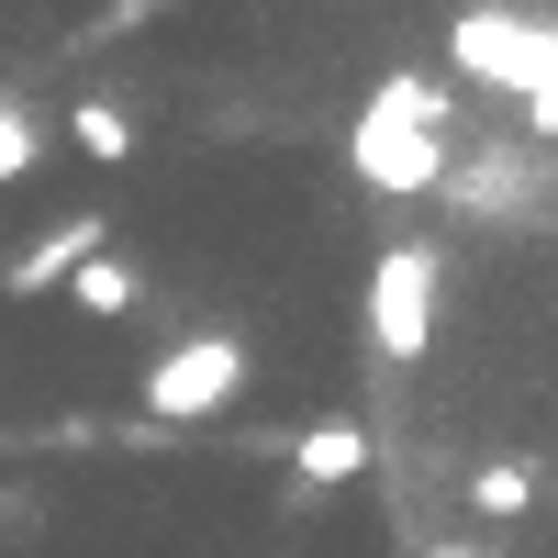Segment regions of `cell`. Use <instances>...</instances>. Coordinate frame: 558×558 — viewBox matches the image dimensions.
<instances>
[{
    "instance_id": "cell-1",
    "label": "cell",
    "mask_w": 558,
    "mask_h": 558,
    "mask_svg": "<svg viewBox=\"0 0 558 558\" xmlns=\"http://www.w3.org/2000/svg\"><path fill=\"white\" fill-rule=\"evenodd\" d=\"M447 123H458V101L436 78H380L368 89V112L347 123V168L368 179L380 202H436V179H447Z\"/></svg>"
},
{
    "instance_id": "cell-2",
    "label": "cell",
    "mask_w": 558,
    "mask_h": 558,
    "mask_svg": "<svg viewBox=\"0 0 558 558\" xmlns=\"http://www.w3.org/2000/svg\"><path fill=\"white\" fill-rule=\"evenodd\" d=\"M447 68L481 78V89H514L525 134L547 146V123H558V34H547V12H458L447 23Z\"/></svg>"
},
{
    "instance_id": "cell-3",
    "label": "cell",
    "mask_w": 558,
    "mask_h": 558,
    "mask_svg": "<svg viewBox=\"0 0 558 558\" xmlns=\"http://www.w3.org/2000/svg\"><path fill=\"white\" fill-rule=\"evenodd\" d=\"M246 380H257L246 336H179L168 357H146V425H213Z\"/></svg>"
},
{
    "instance_id": "cell-4",
    "label": "cell",
    "mask_w": 558,
    "mask_h": 558,
    "mask_svg": "<svg viewBox=\"0 0 558 558\" xmlns=\"http://www.w3.org/2000/svg\"><path fill=\"white\" fill-rule=\"evenodd\" d=\"M436 313H447V257L436 246H380V268H368V347L391 368H413L436 347Z\"/></svg>"
},
{
    "instance_id": "cell-5",
    "label": "cell",
    "mask_w": 558,
    "mask_h": 558,
    "mask_svg": "<svg viewBox=\"0 0 558 558\" xmlns=\"http://www.w3.org/2000/svg\"><path fill=\"white\" fill-rule=\"evenodd\" d=\"M436 202L458 213V223H536L547 213V146H481V157H447V179H436Z\"/></svg>"
},
{
    "instance_id": "cell-6",
    "label": "cell",
    "mask_w": 558,
    "mask_h": 558,
    "mask_svg": "<svg viewBox=\"0 0 558 558\" xmlns=\"http://www.w3.org/2000/svg\"><path fill=\"white\" fill-rule=\"evenodd\" d=\"M368 458H380V436H368L357 413H313V425H291V436H279V470H291V514H313L324 492L368 481Z\"/></svg>"
},
{
    "instance_id": "cell-7",
    "label": "cell",
    "mask_w": 558,
    "mask_h": 558,
    "mask_svg": "<svg viewBox=\"0 0 558 558\" xmlns=\"http://www.w3.org/2000/svg\"><path fill=\"white\" fill-rule=\"evenodd\" d=\"M101 246H112V235H101V213H68L57 235H34L12 268H0V291H12V302H34V291H68V268H78V257H101Z\"/></svg>"
},
{
    "instance_id": "cell-8",
    "label": "cell",
    "mask_w": 558,
    "mask_h": 558,
    "mask_svg": "<svg viewBox=\"0 0 558 558\" xmlns=\"http://www.w3.org/2000/svg\"><path fill=\"white\" fill-rule=\"evenodd\" d=\"M68 302H78V313H101V324H123V313H146V268L101 246V257H78V268H68Z\"/></svg>"
},
{
    "instance_id": "cell-9",
    "label": "cell",
    "mask_w": 558,
    "mask_h": 558,
    "mask_svg": "<svg viewBox=\"0 0 558 558\" xmlns=\"http://www.w3.org/2000/svg\"><path fill=\"white\" fill-rule=\"evenodd\" d=\"M536 492H547L536 458H481V470H470V502H481V514H536Z\"/></svg>"
},
{
    "instance_id": "cell-10",
    "label": "cell",
    "mask_w": 558,
    "mask_h": 558,
    "mask_svg": "<svg viewBox=\"0 0 558 558\" xmlns=\"http://www.w3.org/2000/svg\"><path fill=\"white\" fill-rule=\"evenodd\" d=\"M68 134H78V146L101 157V168H112V157H134V112L112 101V89H89V101H68Z\"/></svg>"
},
{
    "instance_id": "cell-11",
    "label": "cell",
    "mask_w": 558,
    "mask_h": 558,
    "mask_svg": "<svg viewBox=\"0 0 558 558\" xmlns=\"http://www.w3.org/2000/svg\"><path fill=\"white\" fill-rule=\"evenodd\" d=\"M34 157H45V123H34L23 101H0V191H12V179H34Z\"/></svg>"
},
{
    "instance_id": "cell-12",
    "label": "cell",
    "mask_w": 558,
    "mask_h": 558,
    "mask_svg": "<svg viewBox=\"0 0 558 558\" xmlns=\"http://www.w3.org/2000/svg\"><path fill=\"white\" fill-rule=\"evenodd\" d=\"M12 525H34V492H0V536H12Z\"/></svg>"
},
{
    "instance_id": "cell-13",
    "label": "cell",
    "mask_w": 558,
    "mask_h": 558,
    "mask_svg": "<svg viewBox=\"0 0 558 558\" xmlns=\"http://www.w3.org/2000/svg\"><path fill=\"white\" fill-rule=\"evenodd\" d=\"M470 12H514V0H470Z\"/></svg>"
},
{
    "instance_id": "cell-14",
    "label": "cell",
    "mask_w": 558,
    "mask_h": 558,
    "mask_svg": "<svg viewBox=\"0 0 558 558\" xmlns=\"http://www.w3.org/2000/svg\"><path fill=\"white\" fill-rule=\"evenodd\" d=\"M436 558H481V547H436Z\"/></svg>"
}]
</instances>
